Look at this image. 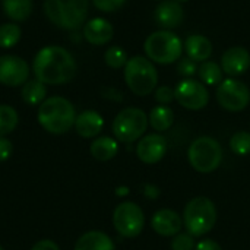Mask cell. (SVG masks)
I'll use <instances>...</instances> for the list:
<instances>
[{"label":"cell","instance_id":"obj_11","mask_svg":"<svg viewBox=\"0 0 250 250\" xmlns=\"http://www.w3.org/2000/svg\"><path fill=\"white\" fill-rule=\"evenodd\" d=\"M176 101L188 110H202L209 103V92L201 81L186 78L174 88Z\"/></svg>","mask_w":250,"mask_h":250},{"label":"cell","instance_id":"obj_23","mask_svg":"<svg viewBox=\"0 0 250 250\" xmlns=\"http://www.w3.org/2000/svg\"><path fill=\"white\" fill-rule=\"evenodd\" d=\"M148 122L154 130L166 132L174 123V113L168 105H157L151 110L148 116Z\"/></svg>","mask_w":250,"mask_h":250},{"label":"cell","instance_id":"obj_12","mask_svg":"<svg viewBox=\"0 0 250 250\" xmlns=\"http://www.w3.org/2000/svg\"><path fill=\"white\" fill-rule=\"evenodd\" d=\"M29 78L28 63L15 54L0 56V83L6 86H21Z\"/></svg>","mask_w":250,"mask_h":250},{"label":"cell","instance_id":"obj_24","mask_svg":"<svg viewBox=\"0 0 250 250\" xmlns=\"http://www.w3.org/2000/svg\"><path fill=\"white\" fill-rule=\"evenodd\" d=\"M22 100L29 104V105H38L45 100L47 95V88L45 83H42L38 79H28L22 85Z\"/></svg>","mask_w":250,"mask_h":250},{"label":"cell","instance_id":"obj_20","mask_svg":"<svg viewBox=\"0 0 250 250\" xmlns=\"http://www.w3.org/2000/svg\"><path fill=\"white\" fill-rule=\"evenodd\" d=\"M75 250H116V246L105 233L88 231L76 240Z\"/></svg>","mask_w":250,"mask_h":250},{"label":"cell","instance_id":"obj_22","mask_svg":"<svg viewBox=\"0 0 250 250\" xmlns=\"http://www.w3.org/2000/svg\"><path fill=\"white\" fill-rule=\"evenodd\" d=\"M1 6H3L4 15L10 21L22 22L31 16L34 3L32 0H3Z\"/></svg>","mask_w":250,"mask_h":250},{"label":"cell","instance_id":"obj_13","mask_svg":"<svg viewBox=\"0 0 250 250\" xmlns=\"http://www.w3.org/2000/svg\"><path fill=\"white\" fill-rule=\"evenodd\" d=\"M168 151V142L163 135L151 133L141 138L136 145V155L145 164L160 163Z\"/></svg>","mask_w":250,"mask_h":250},{"label":"cell","instance_id":"obj_5","mask_svg":"<svg viewBox=\"0 0 250 250\" xmlns=\"http://www.w3.org/2000/svg\"><path fill=\"white\" fill-rule=\"evenodd\" d=\"M217 223V207L207 196H198L188 202L183 211V224L189 234L202 237L209 233Z\"/></svg>","mask_w":250,"mask_h":250},{"label":"cell","instance_id":"obj_8","mask_svg":"<svg viewBox=\"0 0 250 250\" xmlns=\"http://www.w3.org/2000/svg\"><path fill=\"white\" fill-rule=\"evenodd\" d=\"M148 116L138 107H127L117 113L113 120V133L119 142L132 144L141 139L148 129Z\"/></svg>","mask_w":250,"mask_h":250},{"label":"cell","instance_id":"obj_19","mask_svg":"<svg viewBox=\"0 0 250 250\" xmlns=\"http://www.w3.org/2000/svg\"><path fill=\"white\" fill-rule=\"evenodd\" d=\"M185 50H186L188 57H190L196 63L198 62L204 63L212 54V42L205 35L193 34V35H189L186 38V41H185Z\"/></svg>","mask_w":250,"mask_h":250},{"label":"cell","instance_id":"obj_14","mask_svg":"<svg viewBox=\"0 0 250 250\" xmlns=\"http://www.w3.org/2000/svg\"><path fill=\"white\" fill-rule=\"evenodd\" d=\"M250 67V53L240 45L230 47L221 57V69L229 76H240Z\"/></svg>","mask_w":250,"mask_h":250},{"label":"cell","instance_id":"obj_31","mask_svg":"<svg viewBox=\"0 0 250 250\" xmlns=\"http://www.w3.org/2000/svg\"><path fill=\"white\" fill-rule=\"evenodd\" d=\"M198 69H199L198 63L195 60H192L190 57L179 59V63H177V72H179V75H182L185 78H190L195 73H198Z\"/></svg>","mask_w":250,"mask_h":250},{"label":"cell","instance_id":"obj_4","mask_svg":"<svg viewBox=\"0 0 250 250\" xmlns=\"http://www.w3.org/2000/svg\"><path fill=\"white\" fill-rule=\"evenodd\" d=\"M125 81L135 95L145 97L157 89L158 72L148 57L133 56L125 66Z\"/></svg>","mask_w":250,"mask_h":250},{"label":"cell","instance_id":"obj_2","mask_svg":"<svg viewBox=\"0 0 250 250\" xmlns=\"http://www.w3.org/2000/svg\"><path fill=\"white\" fill-rule=\"evenodd\" d=\"M40 126L51 135H64L75 126L76 111L73 104L64 97L45 98L37 114Z\"/></svg>","mask_w":250,"mask_h":250},{"label":"cell","instance_id":"obj_36","mask_svg":"<svg viewBox=\"0 0 250 250\" xmlns=\"http://www.w3.org/2000/svg\"><path fill=\"white\" fill-rule=\"evenodd\" d=\"M31 250H60L57 243H54L53 240H48V239H44V240H40L37 242L32 249Z\"/></svg>","mask_w":250,"mask_h":250},{"label":"cell","instance_id":"obj_28","mask_svg":"<svg viewBox=\"0 0 250 250\" xmlns=\"http://www.w3.org/2000/svg\"><path fill=\"white\" fill-rule=\"evenodd\" d=\"M127 53L119 47V45H113L110 48H107L105 54H104V62L108 67L111 69H122L126 66L127 63Z\"/></svg>","mask_w":250,"mask_h":250},{"label":"cell","instance_id":"obj_34","mask_svg":"<svg viewBox=\"0 0 250 250\" xmlns=\"http://www.w3.org/2000/svg\"><path fill=\"white\" fill-rule=\"evenodd\" d=\"M12 142L6 136L0 138V161L9 160V157L12 155Z\"/></svg>","mask_w":250,"mask_h":250},{"label":"cell","instance_id":"obj_39","mask_svg":"<svg viewBox=\"0 0 250 250\" xmlns=\"http://www.w3.org/2000/svg\"><path fill=\"white\" fill-rule=\"evenodd\" d=\"M0 250H4V249H3V248H1V246H0Z\"/></svg>","mask_w":250,"mask_h":250},{"label":"cell","instance_id":"obj_17","mask_svg":"<svg viewBox=\"0 0 250 250\" xmlns=\"http://www.w3.org/2000/svg\"><path fill=\"white\" fill-rule=\"evenodd\" d=\"M185 18L183 7L176 0H163L155 9V21L163 29H173L182 25Z\"/></svg>","mask_w":250,"mask_h":250},{"label":"cell","instance_id":"obj_40","mask_svg":"<svg viewBox=\"0 0 250 250\" xmlns=\"http://www.w3.org/2000/svg\"><path fill=\"white\" fill-rule=\"evenodd\" d=\"M160 1H163V0H160Z\"/></svg>","mask_w":250,"mask_h":250},{"label":"cell","instance_id":"obj_7","mask_svg":"<svg viewBox=\"0 0 250 250\" xmlns=\"http://www.w3.org/2000/svg\"><path fill=\"white\" fill-rule=\"evenodd\" d=\"M188 160L193 170L202 174L215 171L223 161V148L211 136H201L188 149Z\"/></svg>","mask_w":250,"mask_h":250},{"label":"cell","instance_id":"obj_16","mask_svg":"<svg viewBox=\"0 0 250 250\" xmlns=\"http://www.w3.org/2000/svg\"><path fill=\"white\" fill-rule=\"evenodd\" d=\"M114 28L104 18H92L83 25V38L92 45H104L113 40Z\"/></svg>","mask_w":250,"mask_h":250},{"label":"cell","instance_id":"obj_35","mask_svg":"<svg viewBox=\"0 0 250 250\" xmlns=\"http://www.w3.org/2000/svg\"><path fill=\"white\" fill-rule=\"evenodd\" d=\"M195 250H223V248H221L215 240L204 239V240H201V242L195 246Z\"/></svg>","mask_w":250,"mask_h":250},{"label":"cell","instance_id":"obj_33","mask_svg":"<svg viewBox=\"0 0 250 250\" xmlns=\"http://www.w3.org/2000/svg\"><path fill=\"white\" fill-rule=\"evenodd\" d=\"M154 97L155 100L161 104V105H167L170 104L171 101L176 100V95H174V89L170 88V86H160L154 91Z\"/></svg>","mask_w":250,"mask_h":250},{"label":"cell","instance_id":"obj_32","mask_svg":"<svg viewBox=\"0 0 250 250\" xmlns=\"http://www.w3.org/2000/svg\"><path fill=\"white\" fill-rule=\"evenodd\" d=\"M126 1L127 0H92L94 6L104 13H111L119 10Z\"/></svg>","mask_w":250,"mask_h":250},{"label":"cell","instance_id":"obj_10","mask_svg":"<svg viewBox=\"0 0 250 250\" xmlns=\"http://www.w3.org/2000/svg\"><path fill=\"white\" fill-rule=\"evenodd\" d=\"M215 97L224 110L237 113L243 111L249 105L250 89L242 81L236 78H227L217 86Z\"/></svg>","mask_w":250,"mask_h":250},{"label":"cell","instance_id":"obj_3","mask_svg":"<svg viewBox=\"0 0 250 250\" xmlns=\"http://www.w3.org/2000/svg\"><path fill=\"white\" fill-rule=\"evenodd\" d=\"M42 7L53 25L75 31L86 22L89 0H44Z\"/></svg>","mask_w":250,"mask_h":250},{"label":"cell","instance_id":"obj_30","mask_svg":"<svg viewBox=\"0 0 250 250\" xmlns=\"http://www.w3.org/2000/svg\"><path fill=\"white\" fill-rule=\"evenodd\" d=\"M171 250H195L193 236L189 233H179L171 240Z\"/></svg>","mask_w":250,"mask_h":250},{"label":"cell","instance_id":"obj_25","mask_svg":"<svg viewBox=\"0 0 250 250\" xmlns=\"http://www.w3.org/2000/svg\"><path fill=\"white\" fill-rule=\"evenodd\" d=\"M198 75L202 81L204 85H209V86H218L223 81H224V72L221 69V64L215 63V62H204L199 69H198Z\"/></svg>","mask_w":250,"mask_h":250},{"label":"cell","instance_id":"obj_15","mask_svg":"<svg viewBox=\"0 0 250 250\" xmlns=\"http://www.w3.org/2000/svg\"><path fill=\"white\" fill-rule=\"evenodd\" d=\"M151 227L163 237H174L183 227V218L173 209H160L154 214Z\"/></svg>","mask_w":250,"mask_h":250},{"label":"cell","instance_id":"obj_26","mask_svg":"<svg viewBox=\"0 0 250 250\" xmlns=\"http://www.w3.org/2000/svg\"><path fill=\"white\" fill-rule=\"evenodd\" d=\"M22 37V29L15 22H6L0 25V47L12 48L15 47Z\"/></svg>","mask_w":250,"mask_h":250},{"label":"cell","instance_id":"obj_29","mask_svg":"<svg viewBox=\"0 0 250 250\" xmlns=\"http://www.w3.org/2000/svg\"><path fill=\"white\" fill-rule=\"evenodd\" d=\"M230 149L239 155V157H245L250 154V133L246 130H240L236 132L231 138H230Z\"/></svg>","mask_w":250,"mask_h":250},{"label":"cell","instance_id":"obj_37","mask_svg":"<svg viewBox=\"0 0 250 250\" xmlns=\"http://www.w3.org/2000/svg\"><path fill=\"white\" fill-rule=\"evenodd\" d=\"M144 195H145V196H148V198H151V199H155V198H158L160 192H158V188L151 186V185H146V186H145V192H144Z\"/></svg>","mask_w":250,"mask_h":250},{"label":"cell","instance_id":"obj_21","mask_svg":"<svg viewBox=\"0 0 250 250\" xmlns=\"http://www.w3.org/2000/svg\"><path fill=\"white\" fill-rule=\"evenodd\" d=\"M91 155L98 161H110L119 151L117 141L110 136H100L91 144Z\"/></svg>","mask_w":250,"mask_h":250},{"label":"cell","instance_id":"obj_38","mask_svg":"<svg viewBox=\"0 0 250 250\" xmlns=\"http://www.w3.org/2000/svg\"><path fill=\"white\" fill-rule=\"evenodd\" d=\"M176 1H179V3H185V1H189V0H176Z\"/></svg>","mask_w":250,"mask_h":250},{"label":"cell","instance_id":"obj_27","mask_svg":"<svg viewBox=\"0 0 250 250\" xmlns=\"http://www.w3.org/2000/svg\"><path fill=\"white\" fill-rule=\"evenodd\" d=\"M19 122L16 110L7 104H0V138L12 133Z\"/></svg>","mask_w":250,"mask_h":250},{"label":"cell","instance_id":"obj_6","mask_svg":"<svg viewBox=\"0 0 250 250\" xmlns=\"http://www.w3.org/2000/svg\"><path fill=\"white\" fill-rule=\"evenodd\" d=\"M144 50L152 63L170 64L182 57L183 42L173 31L161 29L148 35L144 42Z\"/></svg>","mask_w":250,"mask_h":250},{"label":"cell","instance_id":"obj_9","mask_svg":"<svg viewBox=\"0 0 250 250\" xmlns=\"http://www.w3.org/2000/svg\"><path fill=\"white\" fill-rule=\"evenodd\" d=\"M113 226L122 237H138L145 226V215L142 208L133 202H123L117 205L113 212Z\"/></svg>","mask_w":250,"mask_h":250},{"label":"cell","instance_id":"obj_1","mask_svg":"<svg viewBox=\"0 0 250 250\" xmlns=\"http://www.w3.org/2000/svg\"><path fill=\"white\" fill-rule=\"evenodd\" d=\"M35 79L45 85H63L76 75V62L69 50L60 45L41 48L32 60Z\"/></svg>","mask_w":250,"mask_h":250},{"label":"cell","instance_id":"obj_18","mask_svg":"<svg viewBox=\"0 0 250 250\" xmlns=\"http://www.w3.org/2000/svg\"><path fill=\"white\" fill-rule=\"evenodd\" d=\"M104 127V119L100 113L94 110H85L81 114L76 116L75 120V130L82 138H95L98 133H101Z\"/></svg>","mask_w":250,"mask_h":250}]
</instances>
